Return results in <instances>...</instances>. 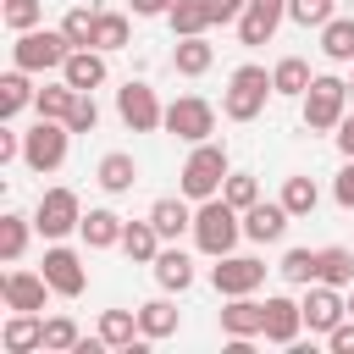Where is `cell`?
<instances>
[{
  "instance_id": "obj_1",
  "label": "cell",
  "mask_w": 354,
  "mask_h": 354,
  "mask_svg": "<svg viewBox=\"0 0 354 354\" xmlns=\"http://www.w3.org/2000/svg\"><path fill=\"white\" fill-rule=\"evenodd\" d=\"M238 238H243V210L227 205V199H199V210H194V243H199V254L221 260V254H232Z\"/></svg>"
},
{
  "instance_id": "obj_2",
  "label": "cell",
  "mask_w": 354,
  "mask_h": 354,
  "mask_svg": "<svg viewBox=\"0 0 354 354\" xmlns=\"http://www.w3.org/2000/svg\"><path fill=\"white\" fill-rule=\"evenodd\" d=\"M66 55H72V39H66L61 28H28V33H17V44H11V61H17L22 72H61Z\"/></svg>"
},
{
  "instance_id": "obj_3",
  "label": "cell",
  "mask_w": 354,
  "mask_h": 354,
  "mask_svg": "<svg viewBox=\"0 0 354 354\" xmlns=\"http://www.w3.org/2000/svg\"><path fill=\"white\" fill-rule=\"evenodd\" d=\"M266 94H277V83L266 77V66H238L227 77V100H221L227 122H254L266 111Z\"/></svg>"
},
{
  "instance_id": "obj_4",
  "label": "cell",
  "mask_w": 354,
  "mask_h": 354,
  "mask_svg": "<svg viewBox=\"0 0 354 354\" xmlns=\"http://www.w3.org/2000/svg\"><path fill=\"white\" fill-rule=\"evenodd\" d=\"M221 183H227V149L210 144V138L194 144V155L183 160V194H188V199H216Z\"/></svg>"
},
{
  "instance_id": "obj_5",
  "label": "cell",
  "mask_w": 354,
  "mask_h": 354,
  "mask_svg": "<svg viewBox=\"0 0 354 354\" xmlns=\"http://www.w3.org/2000/svg\"><path fill=\"white\" fill-rule=\"evenodd\" d=\"M66 138H72L66 122L39 116V122L22 133V166H28V171H55V166L66 160Z\"/></svg>"
},
{
  "instance_id": "obj_6",
  "label": "cell",
  "mask_w": 354,
  "mask_h": 354,
  "mask_svg": "<svg viewBox=\"0 0 354 354\" xmlns=\"http://www.w3.org/2000/svg\"><path fill=\"white\" fill-rule=\"evenodd\" d=\"M343 105H348V83L343 77H315L304 88V127H315V133L337 127L343 122Z\"/></svg>"
},
{
  "instance_id": "obj_7",
  "label": "cell",
  "mask_w": 354,
  "mask_h": 354,
  "mask_svg": "<svg viewBox=\"0 0 354 354\" xmlns=\"http://www.w3.org/2000/svg\"><path fill=\"white\" fill-rule=\"evenodd\" d=\"M166 133H177L183 144H205V138L216 133V105L199 100V94L171 100V105H166Z\"/></svg>"
},
{
  "instance_id": "obj_8",
  "label": "cell",
  "mask_w": 354,
  "mask_h": 354,
  "mask_svg": "<svg viewBox=\"0 0 354 354\" xmlns=\"http://www.w3.org/2000/svg\"><path fill=\"white\" fill-rule=\"evenodd\" d=\"M116 111H122V122L133 127V133H155V127H166V105L155 100V88L149 83H122L116 88Z\"/></svg>"
},
{
  "instance_id": "obj_9",
  "label": "cell",
  "mask_w": 354,
  "mask_h": 354,
  "mask_svg": "<svg viewBox=\"0 0 354 354\" xmlns=\"http://www.w3.org/2000/svg\"><path fill=\"white\" fill-rule=\"evenodd\" d=\"M210 282H216V293H221V299L254 293V288L266 282V260H254V254H221V260L210 266Z\"/></svg>"
},
{
  "instance_id": "obj_10",
  "label": "cell",
  "mask_w": 354,
  "mask_h": 354,
  "mask_svg": "<svg viewBox=\"0 0 354 354\" xmlns=\"http://www.w3.org/2000/svg\"><path fill=\"white\" fill-rule=\"evenodd\" d=\"M33 227H39L44 238H66L72 227H83L77 194H72V188H50V194L39 199V210H33Z\"/></svg>"
},
{
  "instance_id": "obj_11",
  "label": "cell",
  "mask_w": 354,
  "mask_h": 354,
  "mask_svg": "<svg viewBox=\"0 0 354 354\" xmlns=\"http://www.w3.org/2000/svg\"><path fill=\"white\" fill-rule=\"evenodd\" d=\"M44 282H50V293H61V299H77L83 288H88V271H83V260L72 254V249H44Z\"/></svg>"
},
{
  "instance_id": "obj_12",
  "label": "cell",
  "mask_w": 354,
  "mask_h": 354,
  "mask_svg": "<svg viewBox=\"0 0 354 354\" xmlns=\"http://www.w3.org/2000/svg\"><path fill=\"white\" fill-rule=\"evenodd\" d=\"M299 310H304V326H310V332H332V326L348 315V304L337 299L332 282H310V299H304Z\"/></svg>"
},
{
  "instance_id": "obj_13",
  "label": "cell",
  "mask_w": 354,
  "mask_h": 354,
  "mask_svg": "<svg viewBox=\"0 0 354 354\" xmlns=\"http://www.w3.org/2000/svg\"><path fill=\"white\" fill-rule=\"evenodd\" d=\"M288 205L277 199V205H266V199H254L249 210H243V238H254V243H277L282 232H288Z\"/></svg>"
},
{
  "instance_id": "obj_14",
  "label": "cell",
  "mask_w": 354,
  "mask_h": 354,
  "mask_svg": "<svg viewBox=\"0 0 354 354\" xmlns=\"http://www.w3.org/2000/svg\"><path fill=\"white\" fill-rule=\"evenodd\" d=\"M221 332H227V337H266V304H254L249 293L227 299V310H221Z\"/></svg>"
},
{
  "instance_id": "obj_15",
  "label": "cell",
  "mask_w": 354,
  "mask_h": 354,
  "mask_svg": "<svg viewBox=\"0 0 354 354\" xmlns=\"http://www.w3.org/2000/svg\"><path fill=\"white\" fill-rule=\"evenodd\" d=\"M0 293H6L11 310H44L50 282H44V271H11V277L0 282Z\"/></svg>"
},
{
  "instance_id": "obj_16",
  "label": "cell",
  "mask_w": 354,
  "mask_h": 354,
  "mask_svg": "<svg viewBox=\"0 0 354 354\" xmlns=\"http://www.w3.org/2000/svg\"><path fill=\"white\" fill-rule=\"evenodd\" d=\"M0 343H6L11 354H33V348H44V321H39V310H11Z\"/></svg>"
},
{
  "instance_id": "obj_17",
  "label": "cell",
  "mask_w": 354,
  "mask_h": 354,
  "mask_svg": "<svg viewBox=\"0 0 354 354\" xmlns=\"http://www.w3.org/2000/svg\"><path fill=\"white\" fill-rule=\"evenodd\" d=\"M61 77H66L72 88L94 94V88L105 83V50H72V55H66V66H61Z\"/></svg>"
},
{
  "instance_id": "obj_18",
  "label": "cell",
  "mask_w": 354,
  "mask_h": 354,
  "mask_svg": "<svg viewBox=\"0 0 354 354\" xmlns=\"http://www.w3.org/2000/svg\"><path fill=\"white\" fill-rule=\"evenodd\" d=\"M299 326H304V310L293 304V299H266V343H293L299 337Z\"/></svg>"
},
{
  "instance_id": "obj_19",
  "label": "cell",
  "mask_w": 354,
  "mask_h": 354,
  "mask_svg": "<svg viewBox=\"0 0 354 354\" xmlns=\"http://www.w3.org/2000/svg\"><path fill=\"white\" fill-rule=\"evenodd\" d=\"M77 232H83V243H88V249H111V243H122V232H127V221H122L116 210H88Z\"/></svg>"
},
{
  "instance_id": "obj_20",
  "label": "cell",
  "mask_w": 354,
  "mask_h": 354,
  "mask_svg": "<svg viewBox=\"0 0 354 354\" xmlns=\"http://www.w3.org/2000/svg\"><path fill=\"white\" fill-rule=\"evenodd\" d=\"M33 100H39V88L28 83V72H22V66H11V72L0 77V116L11 122V116H17V111H28Z\"/></svg>"
},
{
  "instance_id": "obj_21",
  "label": "cell",
  "mask_w": 354,
  "mask_h": 354,
  "mask_svg": "<svg viewBox=\"0 0 354 354\" xmlns=\"http://www.w3.org/2000/svg\"><path fill=\"white\" fill-rule=\"evenodd\" d=\"M155 282H160L166 293H183V288L194 282V260H188L183 249H160V254H155Z\"/></svg>"
},
{
  "instance_id": "obj_22",
  "label": "cell",
  "mask_w": 354,
  "mask_h": 354,
  "mask_svg": "<svg viewBox=\"0 0 354 354\" xmlns=\"http://www.w3.org/2000/svg\"><path fill=\"white\" fill-rule=\"evenodd\" d=\"M177 321H183V315H177L171 299H149V304H138V332H144L149 343H155V337H171Z\"/></svg>"
},
{
  "instance_id": "obj_23",
  "label": "cell",
  "mask_w": 354,
  "mask_h": 354,
  "mask_svg": "<svg viewBox=\"0 0 354 354\" xmlns=\"http://www.w3.org/2000/svg\"><path fill=\"white\" fill-rule=\"evenodd\" d=\"M100 337L105 348H133L144 332H138V310H105L100 315Z\"/></svg>"
},
{
  "instance_id": "obj_24",
  "label": "cell",
  "mask_w": 354,
  "mask_h": 354,
  "mask_svg": "<svg viewBox=\"0 0 354 354\" xmlns=\"http://www.w3.org/2000/svg\"><path fill=\"white\" fill-rule=\"evenodd\" d=\"M210 61H216V50L205 44V33H194V39H177V50H171V66H177L183 77H199V72H210Z\"/></svg>"
},
{
  "instance_id": "obj_25",
  "label": "cell",
  "mask_w": 354,
  "mask_h": 354,
  "mask_svg": "<svg viewBox=\"0 0 354 354\" xmlns=\"http://www.w3.org/2000/svg\"><path fill=\"white\" fill-rule=\"evenodd\" d=\"M94 177H100V188H105V194H127V188L138 183V166H133V155L111 149V155L100 160V171H94Z\"/></svg>"
},
{
  "instance_id": "obj_26",
  "label": "cell",
  "mask_w": 354,
  "mask_h": 354,
  "mask_svg": "<svg viewBox=\"0 0 354 354\" xmlns=\"http://www.w3.org/2000/svg\"><path fill=\"white\" fill-rule=\"evenodd\" d=\"M149 221H155V232H160V238L194 232V210H188L183 199H155V205H149Z\"/></svg>"
},
{
  "instance_id": "obj_27",
  "label": "cell",
  "mask_w": 354,
  "mask_h": 354,
  "mask_svg": "<svg viewBox=\"0 0 354 354\" xmlns=\"http://www.w3.org/2000/svg\"><path fill=\"white\" fill-rule=\"evenodd\" d=\"M122 249H127L138 266H155V254H160V232H155V221H149V216H144V221H127Z\"/></svg>"
},
{
  "instance_id": "obj_28",
  "label": "cell",
  "mask_w": 354,
  "mask_h": 354,
  "mask_svg": "<svg viewBox=\"0 0 354 354\" xmlns=\"http://www.w3.org/2000/svg\"><path fill=\"white\" fill-rule=\"evenodd\" d=\"M271 83H277V94H293V100H304V88H310L315 77H310V61H299V55H282V61H277V72H271Z\"/></svg>"
},
{
  "instance_id": "obj_29",
  "label": "cell",
  "mask_w": 354,
  "mask_h": 354,
  "mask_svg": "<svg viewBox=\"0 0 354 354\" xmlns=\"http://www.w3.org/2000/svg\"><path fill=\"white\" fill-rule=\"evenodd\" d=\"M277 271H282L288 282H299V288H310V282H321V249H288Z\"/></svg>"
},
{
  "instance_id": "obj_30",
  "label": "cell",
  "mask_w": 354,
  "mask_h": 354,
  "mask_svg": "<svg viewBox=\"0 0 354 354\" xmlns=\"http://www.w3.org/2000/svg\"><path fill=\"white\" fill-rule=\"evenodd\" d=\"M166 22H171L177 39H194V33L210 28V11H205V0H177V6L166 11Z\"/></svg>"
},
{
  "instance_id": "obj_31",
  "label": "cell",
  "mask_w": 354,
  "mask_h": 354,
  "mask_svg": "<svg viewBox=\"0 0 354 354\" xmlns=\"http://www.w3.org/2000/svg\"><path fill=\"white\" fill-rule=\"evenodd\" d=\"M321 50L326 61H354V17H332L321 28Z\"/></svg>"
},
{
  "instance_id": "obj_32",
  "label": "cell",
  "mask_w": 354,
  "mask_h": 354,
  "mask_svg": "<svg viewBox=\"0 0 354 354\" xmlns=\"http://www.w3.org/2000/svg\"><path fill=\"white\" fill-rule=\"evenodd\" d=\"M72 105H77V88H72L66 77H61L55 88H39V100H33V111H39V116H50V122H66V116H72Z\"/></svg>"
},
{
  "instance_id": "obj_33",
  "label": "cell",
  "mask_w": 354,
  "mask_h": 354,
  "mask_svg": "<svg viewBox=\"0 0 354 354\" xmlns=\"http://www.w3.org/2000/svg\"><path fill=\"white\" fill-rule=\"evenodd\" d=\"M94 22H100V11H88V6H72L61 17V33L72 39V50H88L94 44Z\"/></svg>"
},
{
  "instance_id": "obj_34",
  "label": "cell",
  "mask_w": 354,
  "mask_h": 354,
  "mask_svg": "<svg viewBox=\"0 0 354 354\" xmlns=\"http://www.w3.org/2000/svg\"><path fill=\"white\" fill-rule=\"evenodd\" d=\"M282 205H288V216H310V210L321 205V188H315L310 177H288V183H282Z\"/></svg>"
},
{
  "instance_id": "obj_35",
  "label": "cell",
  "mask_w": 354,
  "mask_h": 354,
  "mask_svg": "<svg viewBox=\"0 0 354 354\" xmlns=\"http://www.w3.org/2000/svg\"><path fill=\"white\" fill-rule=\"evenodd\" d=\"M122 44H127V17H122V11H100L88 50H122Z\"/></svg>"
},
{
  "instance_id": "obj_36",
  "label": "cell",
  "mask_w": 354,
  "mask_h": 354,
  "mask_svg": "<svg viewBox=\"0 0 354 354\" xmlns=\"http://www.w3.org/2000/svg\"><path fill=\"white\" fill-rule=\"evenodd\" d=\"M321 282H332V288H348L354 282V254L348 249H321Z\"/></svg>"
},
{
  "instance_id": "obj_37",
  "label": "cell",
  "mask_w": 354,
  "mask_h": 354,
  "mask_svg": "<svg viewBox=\"0 0 354 354\" xmlns=\"http://www.w3.org/2000/svg\"><path fill=\"white\" fill-rule=\"evenodd\" d=\"M28 249V216H0V260H22Z\"/></svg>"
},
{
  "instance_id": "obj_38",
  "label": "cell",
  "mask_w": 354,
  "mask_h": 354,
  "mask_svg": "<svg viewBox=\"0 0 354 354\" xmlns=\"http://www.w3.org/2000/svg\"><path fill=\"white\" fill-rule=\"evenodd\" d=\"M271 33H277V17L254 11V6L238 17V39H243V44H271Z\"/></svg>"
},
{
  "instance_id": "obj_39",
  "label": "cell",
  "mask_w": 354,
  "mask_h": 354,
  "mask_svg": "<svg viewBox=\"0 0 354 354\" xmlns=\"http://www.w3.org/2000/svg\"><path fill=\"white\" fill-rule=\"evenodd\" d=\"M221 199H227V205H238V210H249V205L260 199V183H254L249 171H227V183H221Z\"/></svg>"
},
{
  "instance_id": "obj_40",
  "label": "cell",
  "mask_w": 354,
  "mask_h": 354,
  "mask_svg": "<svg viewBox=\"0 0 354 354\" xmlns=\"http://www.w3.org/2000/svg\"><path fill=\"white\" fill-rule=\"evenodd\" d=\"M6 28L11 33H28V28H39V17H44V0H6Z\"/></svg>"
},
{
  "instance_id": "obj_41",
  "label": "cell",
  "mask_w": 354,
  "mask_h": 354,
  "mask_svg": "<svg viewBox=\"0 0 354 354\" xmlns=\"http://www.w3.org/2000/svg\"><path fill=\"white\" fill-rule=\"evenodd\" d=\"M288 17L299 28H326L332 22V0H288Z\"/></svg>"
},
{
  "instance_id": "obj_42",
  "label": "cell",
  "mask_w": 354,
  "mask_h": 354,
  "mask_svg": "<svg viewBox=\"0 0 354 354\" xmlns=\"http://www.w3.org/2000/svg\"><path fill=\"white\" fill-rule=\"evenodd\" d=\"M83 337H77V321L72 315H50L44 321V348H77Z\"/></svg>"
},
{
  "instance_id": "obj_43",
  "label": "cell",
  "mask_w": 354,
  "mask_h": 354,
  "mask_svg": "<svg viewBox=\"0 0 354 354\" xmlns=\"http://www.w3.org/2000/svg\"><path fill=\"white\" fill-rule=\"evenodd\" d=\"M94 122H100V105H94V94H83V88H77V105H72L66 127H72V133H94Z\"/></svg>"
},
{
  "instance_id": "obj_44",
  "label": "cell",
  "mask_w": 354,
  "mask_h": 354,
  "mask_svg": "<svg viewBox=\"0 0 354 354\" xmlns=\"http://www.w3.org/2000/svg\"><path fill=\"white\" fill-rule=\"evenodd\" d=\"M205 11H210V22H238L249 11V0H205Z\"/></svg>"
},
{
  "instance_id": "obj_45",
  "label": "cell",
  "mask_w": 354,
  "mask_h": 354,
  "mask_svg": "<svg viewBox=\"0 0 354 354\" xmlns=\"http://www.w3.org/2000/svg\"><path fill=\"white\" fill-rule=\"evenodd\" d=\"M326 343H332V354H354V321H337L326 332Z\"/></svg>"
},
{
  "instance_id": "obj_46",
  "label": "cell",
  "mask_w": 354,
  "mask_h": 354,
  "mask_svg": "<svg viewBox=\"0 0 354 354\" xmlns=\"http://www.w3.org/2000/svg\"><path fill=\"white\" fill-rule=\"evenodd\" d=\"M332 194H337V205H343V210H354V155H348V166L337 171V188H332Z\"/></svg>"
},
{
  "instance_id": "obj_47",
  "label": "cell",
  "mask_w": 354,
  "mask_h": 354,
  "mask_svg": "<svg viewBox=\"0 0 354 354\" xmlns=\"http://www.w3.org/2000/svg\"><path fill=\"white\" fill-rule=\"evenodd\" d=\"M17 155H22V138H17L11 127H0V166H6V160H17Z\"/></svg>"
},
{
  "instance_id": "obj_48",
  "label": "cell",
  "mask_w": 354,
  "mask_h": 354,
  "mask_svg": "<svg viewBox=\"0 0 354 354\" xmlns=\"http://www.w3.org/2000/svg\"><path fill=\"white\" fill-rule=\"evenodd\" d=\"M177 0H133V17H166Z\"/></svg>"
},
{
  "instance_id": "obj_49",
  "label": "cell",
  "mask_w": 354,
  "mask_h": 354,
  "mask_svg": "<svg viewBox=\"0 0 354 354\" xmlns=\"http://www.w3.org/2000/svg\"><path fill=\"white\" fill-rule=\"evenodd\" d=\"M337 149H343V155H354V116H343V122H337Z\"/></svg>"
},
{
  "instance_id": "obj_50",
  "label": "cell",
  "mask_w": 354,
  "mask_h": 354,
  "mask_svg": "<svg viewBox=\"0 0 354 354\" xmlns=\"http://www.w3.org/2000/svg\"><path fill=\"white\" fill-rule=\"evenodd\" d=\"M249 6H254V11H266V17H277V22L288 17V0H249Z\"/></svg>"
},
{
  "instance_id": "obj_51",
  "label": "cell",
  "mask_w": 354,
  "mask_h": 354,
  "mask_svg": "<svg viewBox=\"0 0 354 354\" xmlns=\"http://www.w3.org/2000/svg\"><path fill=\"white\" fill-rule=\"evenodd\" d=\"M348 100H354V83H348Z\"/></svg>"
},
{
  "instance_id": "obj_52",
  "label": "cell",
  "mask_w": 354,
  "mask_h": 354,
  "mask_svg": "<svg viewBox=\"0 0 354 354\" xmlns=\"http://www.w3.org/2000/svg\"><path fill=\"white\" fill-rule=\"evenodd\" d=\"M348 315H354V299H348Z\"/></svg>"
}]
</instances>
